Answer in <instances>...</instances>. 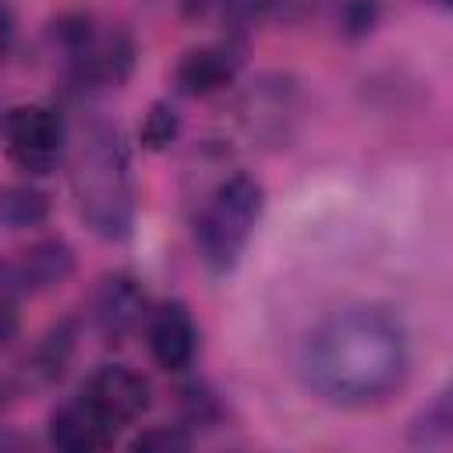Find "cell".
<instances>
[{
  "label": "cell",
  "instance_id": "obj_22",
  "mask_svg": "<svg viewBox=\"0 0 453 453\" xmlns=\"http://www.w3.org/2000/svg\"><path fill=\"white\" fill-rule=\"evenodd\" d=\"M432 4H439V7H449V0H432Z\"/></svg>",
  "mask_w": 453,
  "mask_h": 453
},
{
  "label": "cell",
  "instance_id": "obj_6",
  "mask_svg": "<svg viewBox=\"0 0 453 453\" xmlns=\"http://www.w3.org/2000/svg\"><path fill=\"white\" fill-rule=\"evenodd\" d=\"M71 57V85L81 92H96V88H117L127 81L131 67H134V46L124 32H96L78 42L74 50H67Z\"/></svg>",
  "mask_w": 453,
  "mask_h": 453
},
{
  "label": "cell",
  "instance_id": "obj_20",
  "mask_svg": "<svg viewBox=\"0 0 453 453\" xmlns=\"http://www.w3.org/2000/svg\"><path fill=\"white\" fill-rule=\"evenodd\" d=\"M11 42H14V14H11V7L0 0V60L7 57Z\"/></svg>",
  "mask_w": 453,
  "mask_h": 453
},
{
  "label": "cell",
  "instance_id": "obj_10",
  "mask_svg": "<svg viewBox=\"0 0 453 453\" xmlns=\"http://www.w3.org/2000/svg\"><path fill=\"white\" fill-rule=\"evenodd\" d=\"M117 432L120 428L103 418V411L85 393L60 403L50 418V442L64 453H99L117 439Z\"/></svg>",
  "mask_w": 453,
  "mask_h": 453
},
{
  "label": "cell",
  "instance_id": "obj_1",
  "mask_svg": "<svg viewBox=\"0 0 453 453\" xmlns=\"http://www.w3.org/2000/svg\"><path fill=\"white\" fill-rule=\"evenodd\" d=\"M411 368L403 322L382 304L329 311L304 340L301 372L308 389L333 407L382 403Z\"/></svg>",
  "mask_w": 453,
  "mask_h": 453
},
{
  "label": "cell",
  "instance_id": "obj_9",
  "mask_svg": "<svg viewBox=\"0 0 453 453\" xmlns=\"http://www.w3.org/2000/svg\"><path fill=\"white\" fill-rule=\"evenodd\" d=\"M241 60H244V50L230 39L223 42H209V46H195L188 50L177 67H173V88L188 99H205V96H216L223 92L237 71H241Z\"/></svg>",
  "mask_w": 453,
  "mask_h": 453
},
{
  "label": "cell",
  "instance_id": "obj_14",
  "mask_svg": "<svg viewBox=\"0 0 453 453\" xmlns=\"http://www.w3.org/2000/svg\"><path fill=\"white\" fill-rule=\"evenodd\" d=\"M177 134H180V117H177V110H173L170 103H152L149 113H145V120H142V131H138L142 145H145L149 152H163V149H170V145L177 142Z\"/></svg>",
  "mask_w": 453,
  "mask_h": 453
},
{
  "label": "cell",
  "instance_id": "obj_11",
  "mask_svg": "<svg viewBox=\"0 0 453 453\" xmlns=\"http://www.w3.org/2000/svg\"><path fill=\"white\" fill-rule=\"evenodd\" d=\"M198 329L180 301H166L149 311V354L163 372H184L195 361Z\"/></svg>",
  "mask_w": 453,
  "mask_h": 453
},
{
  "label": "cell",
  "instance_id": "obj_8",
  "mask_svg": "<svg viewBox=\"0 0 453 453\" xmlns=\"http://www.w3.org/2000/svg\"><path fill=\"white\" fill-rule=\"evenodd\" d=\"M99 411L103 418H110L117 428L138 421L149 403H152V386L142 372L127 368V365H103L88 375L85 389H81Z\"/></svg>",
  "mask_w": 453,
  "mask_h": 453
},
{
  "label": "cell",
  "instance_id": "obj_18",
  "mask_svg": "<svg viewBox=\"0 0 453 453\" xmlns=\"http://www.w3.org/2000/svg\"><path fill=\"white\" fill-rule=\"evenodd\" d=\"M375 25V0H347L343 4V28L350 35H365Z\"/></svg>",
  "mask_w": 453,
  "mask_h": 453
},
{
  "label": "cell",
  "instance_id": "obj_4",
  "mask_svg": "<svg viewBox=\"0 0 453 453\" xmlns=\"http://www.w3.org/2000/svg\"><path fill=\"white\" fill-rule=\"evenodd\" d=\"M4 145L7 159L28 177H46L60 166L67 152V127L53 106L21 103L4 117Z\"/></svg>",
  "mask_w": 453,
  "mask_h": 453
},
{
  "label": "cell",
  "instance_id": "obj_7",
  "mask_svg": "<svg viewBox=\"0 0 453 453\" xmlns=\"http://www.w3.org/2000/svg\"><path fill=\"white\" fill-rule=\"evenodd\" d=\"M149 319V297L127 273H110L92 290V322L106 343H124Z\"/></svg>",
  "mask_w": 453,
  "mask_h": 453
},
{
  "label": "cell",
  "instance_id": "obj_5",
  "mask_svg": "<svg viewBox=\"0 0 453 453\" xmlns=\"http://www.w3.org/2000/svg\"><path fill=\"white\" fill-rule=\"evenodd\" d=\"M71 273H74V251L60 237H46L0 262V294L7 297L42 294L50 287H60Z\"/></svg>",
  "mask_w": 453,
  "mask_h": 453
},
{
  "label": "cell",
  "instance_id": "obj_2",
  "mask_svg": "<svg viewBox=\"0 0 453 453\" xmlns=\"http://www.w3.org/2000/svg\"><path fill=\"white\" fill-rule=\"evenodd\" d=\"M71 191L85 226L106 241H124L134 226V177L120 131L92 120L71 159Z\"/></svg>",
  "mask_w": 453,
  "mask_h": 453
},
{
  "label": "cell",
  "instance_id": "obj_12",
  "mask_svg": "<svg viewBox=\"0 0 453 453\" xmlns=\"http://www.w3.org/2000/svg\"><path fill=\"white\" fill-rule=\"evenodd\" d=\"M74 336H78V333H74V322H57V326L39 340L32 361L25 365V379H28L32 386H50V382H57V379L67 372V365H71Z\"/></svg>",
  "mask_w": 453,
  "mask_h": 453
},
{
  "label": "cell",
  "instance_id": "obj_15",
  "mask_svg": "<svg viewBox=\"0 0 453 453\" xmlns=\"http://www.w3.org/2000/svg\"><path fill=\"white\" fill-rule=\"evenodd\" d=\"M449 425H453V411H449V393H439L414 421V432L411 439L418 446H439L449 439Z\"/></svg>",
  "mask_w": 453,
  "mask_h": 453
},
{
  "label": "cell",
  "instance_id": "obj_16",
  "mask_svg": "<svg viewBox=\"0 0 453 453\" xmlns=\"http://www.w3.org/2000/svg\"><path fill=\"white\" fill-rule=\"evenodd\" d=\"M188 446H191V435L180 425H156V428H145L131 439L134 453H177Z\"/></svg>",
  "mask_w": 453,
  "mask_h": 453
},
{
  "label": "cell",
  "instance_id": "obj_21",
  "mask_svg": "<svg viewBox=\"0 0 453 453\" xmlns=\"http://www.w3.org/2000/svg\"><path fill=\"white\" fill-rule=\"evenodd\" d=\"M4 400H7V389H4V386H0V407H4Z\"/></svg>",
  "mask_w": 453,
  "mask_h": 453
},
{
  "label": "cell",
  "instance_id": "obj_17",
  "mask_svg": "<svg viewBox=\"0 0 453 453\" xmlns=\"http://www.w3.org/2000/svg\"><path fill=\"white\" fill-rule=\"evenodd\" d=\"M255 4V11L262 14V18H269V21H276V25H297V21H304L322 0H251Z\"/></svg>",
  "mask_w": 453,
  "mask_h": 453
},
{
  "label": "cell",
  "instance_id": "obj_13",
  "mask_svg": "<svg viewBox=\"0 0 453 453\" xmlns=\"http://www.w3.org/2000/svg\"><path fill=\"white\" fill-rule=\"evenodd\" d=\"M46 216H50V198L39 188H28V184L0 188V226L32 230V226H42Z\"/></svg>",
  "mask_w": 453,
  "mask_h": 453
},
{
  "label": "cell",
  "instance_id": "obj_3",
  "mask_svg": "<svg viewBox=\"0 0 453 453\" xmlns=\"http://www.w3.org/2000/svg\"><path fill=\"white\" fill-rule=\"evenodd\" d=\"M262 205H265V191L251 173H230L212 188L195 223L202 262L212 273H230L241 262L251 230L262 216Z\"/></svg>",
  "mask_w": 453,
  "mask_h": 453
},
{
  "label": "cell",
  "instance_id": "obj_19",
  "mask_svg": "<svg viewBox=\"0 0 453 453\" xmlns=\"http://www.w3.org/2000/svg\"><path fill=\"white\" fill-rule=\"evenodd\" d=\"M18 333V315H14V297L0 294V347Z\"/></svg>",
  "mask_w": 453,
  "mask_h": 453
}]
</instances>
